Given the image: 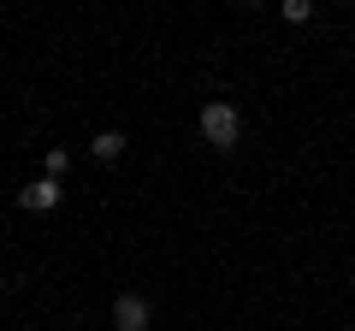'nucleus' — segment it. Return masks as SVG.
I'll return each instance as SVG.
<instances>
[{"label": "nucleus", "mask_w": 355, "mask_h": 331, "mask_svg": "<svg viewBox=\"0 0 355 331\" xmlns=\"http://www.w3.org/2000/svg\"><path fill=\"white\" fill-rule=\"evenodd\" d=\"M237 136H243V113L231 101H207L202 107V142L225 154V148H237Z\"/></svg>", "instance_id": "obj_1"}, {"label": "nucleus", "mask_w": 355, "mask_h": 331, "mask_svg": "<svg viewBox=\"0 0 355 331\" xmlns=\"http://www.w3.org/2000/svg\"><path fill=\"white\" fill-rule=\"evenodd\" d=\"M154 325V302L142 290H119L113 296V331H148Z\"/></svg>", "instance_id": "obj_2"}, {"label": "nucleus", "mask_w": 355, "mask_h": 331, "mask_svg": "<svg viewBox=\"0 0 355 331\" xmlns=\"http://www.w3.org/2000/svg\"><path fill=\"white\" fill-rule=\"evenodd\" d=\"M60 178H48V172H42V178H30L24 190H18V207H24V213H53V207H60Z\"/></svg>", "instance_id": "obj_3"}, {"label": "nucleus", "mask_w": 355, "mask_h": 331, "mask_svg": "<svg viewBox=\"0 0 355 331\" xmlns=\"http://www.w3.org/2000/svg\"><path fill=\"white\" fill-rule=\"evenodd\" d=\"M89 154L101 166H113L119 154H125V130H95V136H89Z\"/></svg>", "instance_id": "obj_4"}, {"label": "nucleus", "mask_w": 355, "mask_h": 331, "mask_svg": "<svg viewBox=\"0 0 355 331\" xmlns=\"http://www.w3.org/2000/svg\"><path fill=\"white\" fill-rule=\"evenodd\" d=\"M279 12H284V24H308L314 18V0H279Z\"/></svg>", "instance_id": "obj_5"}, {"label": "nucleus", "mask_w": 355, "mask_h": 331, "mask_svg": "<svg viewBox=\"0 0 355 331\" xmlns=\"http://www.w3.org/2000/svg\"><path fill=\"white\" fill-rule=\"evenodd\" d=\"M42 166H48V178L65 184V172H71V154H65V148H48V160H42Z\"/></svg>", "instance_id": "obj_6"}, {"label": "nucleus", "mask_w": 355, "mask_h": 331, "mask_svg": "<svg viewBox=\"0 0 355 331\" xmlns=\"http://www.w3.org/2000/svg\"><path fill=\"white\" fill-rule=\"evenodd\" d=\"M243 6H266V0H243Z\"/></svg>", "instance_id": "obj_7"}]
</instances>
